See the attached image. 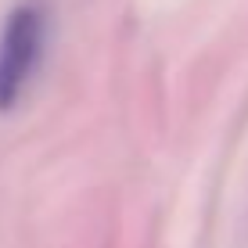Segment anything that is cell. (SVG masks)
Listing matches in <instances>:
<instances>
[{"label":"cell","instance_id":"cell-1","mask_svg":"<svg viewBox=\"0 0 248 248\" xmlns=\"http://www.w3.org/2000/svg\"><path fill=\"white\" fill-rule=\"evenodd\" d=\"M44 50V11L36 4H15L0 29V112L18 105L25 83Z\"/></svg>","mask_w":248,"mask_h":248}]
</instances>
